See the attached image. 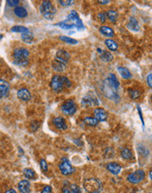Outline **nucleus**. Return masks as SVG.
I'll list each match as a JSON object with an SVG mask.
<instances>
[{
  "mask_svg": "<svg viewBox=\"0 0 152 193\" xmlns=\"http://www.w3.org/2000/svg\"><path fill=\"white\" fill-rule=\"evenodd\" d=\"M71 86V82L66 76L55 75L52 77L50 82V87L54 92H60L64 88H70Z\"/></svg>",
  "mask_w": 152,
  "mask_h": 193,
  "instance_id": "1",
  "label": "nucleus"
},
{
  "mask_svg": "<svg viewBox=\"0 0 152 193\" xmlns=\"http://www.w3.org/2000/svg\"><path fill=\"white\" fill-rule=\"evenodd\" d=\"M29 51L25 48H17L13 50L14 63L19 66H26L28 64Z\"/></svg>",
  "mask_w": 152,
  "mask_h": 193,
  "instance_id": "2",
  "label": "nucleus"
},
{
  "mask_svg": "<svg viewBox=\"0 0 152 193\" xmlns=\"http://www.w3.org/2000/svg\"><path fill=\"white\" fill-rule=\"evenodd\" d=\"M40 11L47 19H52L56 13V9L50 1H43L40 6Z\"/></svg>",
  "mask_w": 152,
  "mask_h": 193,
  "instance_id": "3",
  "label": "nucleus"
},
{
  "mask_svg": "<svg viewBox=\"0 0 152 193\" xmlns=\"http://www.w3.org/2000/svg\"><path fill=\"white\" fill-rule=\"evenodd\" d=\"M84 187L87 192L99 193L102 190V183L97 178H88L84 182Z\"/></svg>",
  "mask_w": 152,
  "mask_h": 193,
  "instance_id": "4",
  "label": "nucleus"
},
{
  "mask_svg": "<svg viewBox=\"0 0 152 193\" xmlns=\"http://www.w3.org/2000/svg\"><path fill=\"white\" fill-rule=\"evenodd\" d=\"M61 110L65 115L71 116V115L75 114L76 112V103L74 102V100H71V99L67 100L66 102L63 104V105L61 107Z\"/></svg>",
  "mask_w": 152,
  "mask_h": 193,
  "instance_id": "5",
  "label": "nucleus"
},
{
  "mask_svg": "<svg viewBox=\"0 0 152 193\" xmlns=\"http://www.w3.org/2000/svg\"><path fill=\"white\" fill-rule=\"evenodd\" d=\"M67 21H71L72 24L76 27L78 30H84L85 26L83 25V22L80 19L77 12L76 11H71V12L67 17Z\"/></svg>",
  "mask_w": 152,
  "mask_h": 193,
  "instance_id": "6",
  "label": "nucleus"
},
{
  "mask_svg": "<svg viewBox=\"0 0 152 193\" xmlns=\"http://www.w3.org/2000/svg\"><path fill=\"white\" fill-rule=\"evenodd\" d=\"M59 169L61 172H62V174L64 175V176L71 175L73 173V171H74L73 167H72L71 163L67 158H63L62 159V161L60 162L59 164Z\"/></svg>",
  "mask_w": 152,
  "mask_h": 193,
  "instance_id": "7",
  "label": "nucleus"
},
{
  "mask_svg": "<svg viewBox=\"0 0 152 193\" xmlns=\"http://www.w3.org/2000/svg\"><path fill=\"white\" fill-rule=\"evenodd\" d=\"M144 177H145V173H144V171L139 169V170H136V172L131 173L130 175H128V177H127V179L131 183L136 184V183H139L141 181H143Z\"/></svg>",
  "mask_w": 152,
  "mask_h": 193,
  "instance_id": "8",
  "label": "nucleus"
},
{
  "mask_svg": "<svg viewBox=\"0 0 152 193\" xmlns=\"http://www.w3.org/2000/svg\"><path fill=\"white\" fill-rule=\"evenodd\" d=\"M98 99L95 97L94 96H90V95H86L85 96H84V98L82 99V105L83 106H93V105H98Z\"/></svg>",
  "mask_w": 152,
  "mask_h": 193,
  "instance_id": "9",
  "label": "nucleus"
},
{
  "mask_svg": "<svg viewBox=\"0 0 152 193\" xmlns=\"http://www.w3.org/2000/svg\"><path fill=\"white\" fill-rule=\"evenodd\" d=\"M70 58H71L70 54L67 51L63 50V49H59L56 52V54H55V59L58 60L59 62H62L65 63V64L68 62V61L70 60Z\"/></svg>",
  "mask_w": 152,
  "mask_h": 193,
  "instance_id": "10",
  "label": "nucleus"
},
{
  "mask_svg": "<svg viewBox=\"0 0 152 193\" xmlns=\"http://www.w3.org/2000/svg\"><path fill=\"white\" fill-rule=\"evenodd\" d=\"M94 116H95V118L98 120V122L99 121H106V118H107V113L105 111V109L103 108H96L94 110Z\"/></svg>",
  "mask_w": 152,
  "mask_h": 193,
  "instance_id": "11",
  "label": "nucleus"
},
{
  "mask_svg": "<svg viewBox=\"0 0 152 193\" xmlns=\"http://www.w3.org/2000/svg\"><path fill=\"white\" fill-rule=\"evenodd\" d=\"M108 85H110L112 88H114V90H118V88L119 87V82L118 81L117 79V77H116V75H114V74H112V73H110L108 75V77L106 78V80L105 81Z\"/></svg>",
  "mask_w": 152,
  "mask_h": 193,
  "instance_id": "12",
  "label": "nucleus"
},
{
  "mask_svg": "<svg viewBox=\"0 0 152 193\" xmlns=\"http://www.w3.org/2000/svg\"><path fill=\"white\" fill-rule=\"evenodd\" d=\"M127 27L133 32H138L140 30V25L137 21V19L134 17H130L128 19V23H127Z\"/></svg>",
  "mask_w": 152,
  "mask_h": 193,
  "instance_id": "13",
  "label": "nucleus"
},
{
  "mask_svg": "<svg viewBox=\"0 0 152 193\" xmlns=\"http://www.w3.org/2000/svg\"><path fill=\"white\" fill-rule=\"evenodd\" d=\"M52 123L54 124V126L56 128L60 129V130H66L68 128L67 127V124L64 118L63 117H56L53 119Z\"/></svg>",
  "mask_w": 152,
  "mask_h": 193,
  "instance_id": "14",
  "label": "nucleus"
},
{
  "mask_svg": "<svg viewBox=\"0 0 152 193\" xmlns=\"http://www.w3.org/2000/svg\"><path fill=\"white\" fill-rule=\"evenodd\" d=\"M10 90V84L8 82L0 79V98L7 96Z\"/></svg>",
  "mask_w": 152,
  "mask_h": 193,
  "instance_id": "15",
  "label": "nucleus"
},
{
  "mask_svg": "<svg viewBox=\"0 0 152 193\" xmlns=\"http://www.w3.org/2000/svg\"><path fill=\"white\" fill-rule=\"evenodd\" d=\"M17 96L20 100L28 101V100L31 99V92L28 91L27 89H26V88H23V89H20V91H18Z\"/></svg>",
  "mask_w": 152,
  "mask_h": 193,
  "instance_id": "16",
  "label": "nucleus"
},
{
  "mask_svg": "<svg viewBox=\"0 0 152 193\" xmlns=\"http://www.w3.org/2000/svg\"><path fill=\"white\" fill-rule=\"evenodd\" d=\"M106 169L110 173L114 175H118L121 170V166L117 162H109L106 165Z\"/></svg>",
  "mask_w": 152,
  "mask_h": 193,
  "instance_id": "17",
  "label": "nucleus"
},
{
  "mask_svg": "<svg viewBox=\"0 0 152 193\" xmlns=\"http://www.w3.org/2000/svg\"><path fill=\"white\" fill-rule=\"evenodd\" d=\"M18 188L21 193H30V182L27 180H22L19 182Z\"/></svg>",
  "mask_w": 152,
  "mask_h": 193,
  "instance_id": "18",
  "label": "nucleus"
},
{
  "mask_svg": "<svg viewBox=\"0 0 152 193\" xmlns=\"http://www.w3.org/2000/svg\"><path fill=\"white\" fill-rule=\"evenodd\" d=\"M98 54H99L100 58L103 60L104 62H111L112 60L114 59L113 54H111L110 52H108V51L103 50L101 48H98Z\"/></svg>",
  "mask_w": 152,
  "mask_h": 193,
  "instance_id": "19",
  "label": "nucleus"
},
{
  "mask_svg": "<svg viewBox=\"0 0 152 193\" xmlns=\"http://www.w3.org/2000/svg\"><path fill=\"white\" fill-rule=\"evenodd\" d=\"M52 66H53V69H54V71H56V72H63V71H64V70H65L66 64L63 63V62H59L58 60L55 59L53 62Z\"/></svg>",
  "mask_w": 152,
  "mask_h": 193,
  "instance_id": "20",
  "label": "nucleus"
},
{
  "mask_svg": "<svg viewBox=\"0 0 152 193\" xmlns=\"http://www.w3.org/2000/svg\"><path fill=\"white\" fill-rule=\"evenodd\" d=\"M99 32L101 34H103L104 36H106V37H114V30L109 27H101L99 28Z\"/></svg>",
  "mask_w": 152,
  "mask_h": 193,
  "instance_id": "21",
  "label": "nucleus"
},
{
  "mask_svg": "<svg viewBox=\"0 0 152 193\" xmlns=\"http://www.w3.org/2000/svg\"><path fill=\"white\" fill-rule=\"evenodd\" d=\"M14 14L19 18H26L27 16V11L22 6H17L14 9Z\"/></svg>",
  "mask_w": 152,
  "mask_h": 193,
  "instance_id": "22",
  "label": "nucleus"
},
{
  "mask_svg": "<svg viewBox=\"0 0 152 193\" xmlns=\"http://www.w3.org/2000/svg\"><path fill=\"white\" fill-rule=\"evenodd\" d=\"M117 70H118V71H119V73L120 74L122 78H124V79H129V78L132 77L130 71L128 70V69L124 68V67H118Z\"/></svg>",
  "mask_w": 152,
  "mask_h": 193,
  "instance_id": "23",
  "label": "nucleus"
},
{
  "mask_svg": "<svg viewBox=\"0 0 152 193\" xmlns=\"http://www.w3.org/2000/svg\"><path fill=\"white\" fill-rule=\"evenodd\" d=\"M105 44L106 45V47L111 50V51H116L118 49V43L116 41H114V40H110V39H107L105 41Z\"/></svg>",
  "mask_w": 152,
  "mask_h": 193,
  "instance_id": "24",
  "label": "nucleus"
},
{
  "mask_svg": "<svg viewBox=\"0 0 152 193\" xmlns=\"http://www.w3.org/2000/svg\"><path fill=\"white\" fill-rule=\"evenodd\" d=\"M106 15L107 16V18L109 19V20L112 22V23H116L117 22V19H118V17H119V14L116 11H113V10H110L108 11Z\"/></svg>",
  "mask_w": 152,
  "mask_h": 193,
  "instance_id": "25",
  "label": "nucleus"
},
{
  "mask_svg": "<svg viewBox=\"0 0 152 193\" xmlns=\"http://www.w3.org/2000/svg\"><path fill=\"white\" fill-rule=\"evenodd\" d=\"M21 39L24 42L26 43H32L33 40V34L30 31L24 32L21 34Z\"/></svg>",
  "mask_w": 152,
  "mask_h": 193,
  "instance_id": "26",
  "label": "nucleus"
},
{
  "mask_svg": "<svg viewBox=\"0 0 152 193\" xmlns=\"http://www.w3.org/2000/svg\"><path fill=\"white\" fill-rule=\"evenodd\" d=\"M121 156L125 160H134V156H133L132 152L130 151V149H128L127 148L122 149V151H121Z\"/></svg>",
  "mask_w": 152,
  "mask_h": 193,
  "instance_id": "27",
  "label": "nucleus"
},
{
  "mask_svg": "<svg viewBox=\"0 0 152 193\" xmlns=\"http://www.w3.org/2000/svg\"><path fill=\"white\" fill-rule=\"evenodd\" d=\"M23 173H24V176L28 179H35L36 177V174L32 169H24Z\"/></svg>",
  "mask_w": 152,
  "mask_h": 193,
  "instance_id": "28",
  "label": "nucleus"
},
{
  "mask_svg": "<svg viewBox=\"0 0 152 193\" xmlns=\"http://www.w3.org/2000/svg\"><path fill=\"white\" fill-rule=\"evenodd\" d=\"M84 122L90 127H96L98 125V120L95 118H92V117H86L84 119Z\"/></svg>",
  "mask_w": 152,
  "mask_h": 193,
  "instance_id": "29",
  "label": "nucleus"
},
{
  "mask_svg": "<svg viewBox=\"0 0 152 193\" xmlns=\"http://www.w3.org/2000/svg\"><path fill=\"white\" fill-rule=\"evenodd\" d=\"M55 26H57V27H61V28H63V29H73L75 26L72 24V23H67L66 21H62V22H59V23H57Z\"/></svg>",
  "mask_w": 152,
  "mask_h": 193,
  "instance_id": "30",
  "label": "nucleus"
},
{
  "mask_svg": "<svg viewBox=\"0 0 152 193\" xmlns=\"http://www.w3.org/2000/svg\"><path fill=\"white\" fill-rule=\"evenodd\" d=\"M59 39L61 41H64V42L68 43V44H71V45H76L78 43V41L75 40V39H72L71 37H68V36H60Z\"/></svg>",
  "mask_w": 152,
  "mask_h": 193,
  "instance_id": "31",
  "label": "nucleus"
},
{
  "mask_svg": "<svg viewBox=\"0 0 152 193\" xmlns=\"http://www.w3.org/2000/svg\"><path fill=\"white\" fill-rule=\"evenodd\" d=\"M11 31L13 32H21V33H24V32L29 31L28 28L26 27H22V26H15V27H12L11 28Z\"/></svg>",
  "mask_w": 152,
  "mask_h": 193,
  "instance_id": "32",
  "label": "nucleus"
},
{
  "mask_svg": "<svg viewBox=\"0 0 152 193\" xmlns=\"http://www.w3.org/2000/svg\"><path fill=\"white\" fill-rule=\"evenodd\" d=\"M128 92H129V95H130V97L132 99H137L141 96V93L137 90H129Z\"/></svg>",
  "mask_w": 152,
  "mask_h": 193,
  "instance_id": "33",
  "label": "nucleus"
},
{
  "mask_svg": "<svg viewBox=\"0 0 152 193\" xmlns=\"http://www.w3.org/2000/svg\"><path fill=\"white\" fill-rule=\"evenodd\" d=\"M71 193H82V191L78 185H76V184H71Z\"/></svg>",
  "mask_w": 152,
  "mask_h": 193,
  "instance_id": "34",
  "label": "nucleus"
},
{
  "mask_svg": "<svg viewBox=\"0 0 152 193\" xmlns=\"http://www.w3.org/2000/svg\"><path fill=\"white\" fill-rule=\"evenodd\" d=\"M58 2H59L60 5L63 6H70L71 5H73V3H74V1H71V0H68V1H62V0H60Z\"/></svg>",
  "mask_w": 152,
  "mask_h": 193,
  "instance_id": "35",
  "label": "nucleus"
},
{
  "mask_svg": "<svg viewBox=\"0 0 152 193\" xmlns=\"http://www.w3.org/2000/svg\"><path fill=\"white\" fill-rule=\"evenodd\" d=\"M98 19L101 21V23H105L106 20V15L105 12H100V13H98Z\"/></svg>",
  "mask_w": 152,
  "mask_h": 193,
  "instance_id": "36",
  "label": "nucleus"
},
{
  "mask_svg": "<svg viewBox=\"0 0 152 193\" xmlns=\"http://www.w3.org/2000/svg\"><path fill=\"white\" fill-rule=\"evenodd\" d=\"M40 164H41V169L44 170V171H47L48 170V164H47V162L45 160H41V162H40Z\"/></svg>",
  "mask_w": 152,
  "mask_h": 193,
  "instance_id": "37",
  "label": "nucleus"
},
{
  "mask_svg": "<svg viewBox=\"0 0 152 193\" xmlns=\"http://www.w3.org/2000/svg\"><path fill=\"white\" fill-rule=\"evenodd\" d=\"M19 3H20V1H18V0H8L7 1V4L9 5L10 6H17L19 5Z\"/></svg>",
  "mask_w": 152,
  "mask_h": 193,
  "instance_id": "38",
  "label": "nucleus"
},
{
  "mask_svg": "<svg viewBox=\"0 0 152 193\" xmlns=\"http://www.w3.org/2000/svg\"><path fill=\"white\" fill-rule=\"evenodd\" d=\"M151 81H152V75L151 73H150L148 76H147V84H148V85L150 88H151L152 87V84H151Z\"/></svg>",
  "mask_w": 152,
  "mask_h": 193,
  "instance_id": "39",
  "label": "nucleus"
},
{
  "mask_svg": "<svg viewBox=\"0 0 152 193\" xmlns=\"http://www.w3.org/2000/svg\"><path fill=\"white\" fill-rule=\"evenodd\" d=\"M52 192V188L51 186H46V187L44 188L43 190L41 191V193H51Z\"/></svg>",
  "mask_w": 152,
  "mask_h": 193,
  "instance_id": "40",
  "label": "nucleus"
},
{
  "mask_svg": "<svg viewBox=\"0 0 152 193\" xmlns=\"http://www.w3.org/2000/svg\"><path fill=\"white\" fill-rule=\"evenodd\" d=\"M110 3V1H98V4H101V5H107Z\"/></svg>",
  "mask_w": 152,
  "mask_h": 193,
  "instance_id": "41",
  "label": "nucleus"
},
{
  "mask_svg": "<svg viewBox=\"0 0 152 193\" xmlns=\"http://www.w3.org/2000/svg\"><path fill=\"white\" fill-rule=\"evenodd\" d=\"M63 193H71V192L70 190H68V189H66V188H63Z\"/></svg>",
  "mask_w": 152,
  "mask_h": 193,
  "instance_id": "42",
  "label": "nucleus"
},
{
  "mask_svg": "<svg viewBox=\"0 0 152 193\" xmlns=\"http://www.w3.org/2000/svg\"><path fill=\"white\" fill-rule=\"evenodd\" d=\"M6 193H17L16 191H14L13 189H10V190H8Z\"/></svg>",
  "mask_w": 152,
  "mask_h": 193,
  "instance_id": "43",
  "label": "nucleus"
},
{
  "mask_svg": "<svg viewBox=\"0 0 152 193\" xmlns=\"http://www.w3.org/2000/svg\"><path fill=\"white\" fill-rule=\"evenodd\" d=\"M150 178L151 179V172H150Z\"/></svg>",
  "mask_w": 152,
  "mask_h": 193,
  "instance_id": "44",
  "label": "nucleus"
},
{
  "mask_svg": "<svg viewBox=\"0 0 152 193\" xmlns=\"http://www.w3.org/2000/svg\"><path fill=\"white\" fill-rule=\"evenodd\" d=\"M133 193H135V192H133Z\"/></svg>",
  "mask_w": 152,
  "mask_h": 193,
  "instance_id": "45",
  "label": "nucleus"
}]
</instances>
